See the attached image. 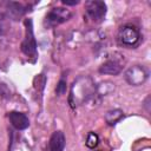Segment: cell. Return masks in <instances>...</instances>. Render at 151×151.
Listing matches in <instances>:
<instances>
[{
	"label": "cell",
	"instance_id": "6da1fadb",
	"mask_svg": "<svg viewBox=\"0 0 151 151\" xmlns=\"http://www.w3.org/2000/svg\"><path fill=\"white\" fill-rule=\"evenodd\" d=\"M94 94H96V86L92 78L88 76H80L73 81L71 86L68 101L72 107H76L85 104Z\"/></svg>",
	"mask_w": 151,
	"mask_h": 151
},
{
	"label": "cell",
	"instance_id": "7a4b0ae2",
	"mask_svg": "<svg viewBox=\"0 0 151 151\" xmlns=\"http://www.w3.org/2000/svg\"><path fill=\"white\" fill-rule=\"evenodd\" d=\"M25 28H26V33H25V39L21 42V51L28 58L35 59L38 55V51H37V41L33 34V25L31 19L25 20Z\"/></svg>",
	"mask_w": 151,
	"mask_h": 151
},
{
	"label": "cell",
	"instance_id": "3957f363",
	"mask_svg": "<svg viewBox=\"0 0 151 151\" xmlns=\"http://www.w3.org/2000/svg\"><path fill=\"white\" fill-rule=\"evenodd\" d=\"M139 39H140L139 31L133 25H124L120 27L118 32V41L122 46L134 47L138 45Z\"/></svg>",
	"mask_w": 151,
	"mask_h": 151
},
{
	"label": "cell",
	"instance_id": "277c9868",
	"mask_svg": "<svg viewBox=\"0 0 151 151\" xmlns=\"http://www.w3.org/2000/svg\"><path fill=\"white\" fill-rule=\"evenodd\" d=\"M149 77V72L144 66L134 65L127 68L124 73V78L127 81V84L132 86H139L145 83V80Z\"/></svg>",
	"mask_w": 151,
	"mask_h": 151
},
{
	"label": "cell",
	"instance_id": "5b68a950",
	"mask_svg": "<svg viewBox=\"0 0 151 151\" xmlns=\"http://www.w3.org/2000/svg\"><path fill=\"white\" fill-rule=\"evenodd\" d=\"M85 13L88 19L94 22H99L105 18L106 14V5L104 1L91 0L85 2Z\"/></svg>",
	"mask_w": 151,
	"mask_h": 151
},
{
	"label": "cell",
	"instance_id": "8992f818",
	"mask_svg": "<svg viewBox=\"0 0 151 151\" xmlns=\"http://www.w3.org/2000/svg\"><path fill=\"white\" fill-rule=\"evenodd\" d=\"M71 15H72L71 12L68 9H66V8H63V7L53 8L45 17V25L47 27L58 26V25L67 21L71 18Z\"/></svg>",
	"mask_w": 151,
	"mask_h": 151
},
{
	"label": "cell",
	"instance_id": "52a82bcc",
	"mask_svg": "<svg viewBox=\"0 0 151 151\" xmlns=\"http://www.w3.org/2000/svg\"><path fill=\"white\" fill-rule=\"evenodd\" d=\"M8 119L11 122L12 126L15 127L17 130H25L29 126V119L22 112L12 111V112L8 113Z\"/></svg>",
	"mask_w": 151,
	"mask_h": 151
},
{
	"label": "cell",
	"instance_id": "ba28073f",
	"mask_svg": "<svg viewBox=\"0 0 151 151\" xmlns=\"http://www.w3.org/2000/svg\"><path fill=\"white\" fill-rule=\"evenodd\" d=\"M50 151H64L65 149V136L61 131H54L50 138L48 144Z\"/></svg>",
	"mask_w": 151,
	"mask_h": 151
},
{
	"label": "cell",
	"instance_id": "9c48e42d",
	"mask_svg": "<svg viewBox=\"0 0 151 151\" xmlns=\"http://www.w3.org/2000/svg\"><path fill=\"white\" fill-rule=\"evenodd\" d=\"M120 71H122V65H120V63H118L117 60H112V59H110V60H106L104 64H101L100 65V67H99V72L101 73V74H111V76H117V74H119L120 73Z\"/></svg>",
	"mask_w": 151,
	"mask_h": 151
},
{
	"label": "cell",
	"instance_id": "30bf717a",
	"mask_svg": "<svg viewBox=\"0 0 151 151\" xmlns=\"http://www.w3.org/2000/svg\"><path fill=\"white\" fill-rule=\"evenodd\" d=\"M7 12H8L9 18H12L14 20H18L19 18H21L25 14L26 9L21 4L9 1V2H7Z\"/></svg>",
	"mask_w": 151,
	"mask_h": 151
},
{
	"label": "cell",
	"instance_id": "8fae6325",
	"mask_svg": "<svg viewBox=\"0 0 151 151\" xmlns=\"http://www.w3.org/2000/svg\"><path fill=\"white\" fill-rule=\"evenodd\" d=\"M124 117V113L122 110L119 109H114V110H111L109 112H106L105 114V120L109 125H114L117 124L122 118Z\"/></svg>",
	"mask_w": 151,
	"mask_h": 151
},
{
	"label": "cell",
	"instance_id": "7c38bea8",
	"mask_svg": "<svg viewBox=\"0 0 151 151\" xmlns=\"http://www.w3.org/2000/svg\"><path fill=\"white\" fill-rule=\"evenodd\" d=\"M98 142H99V138L97 136V133L94 132H90L87 134V138H86V146L90 147V149H94L97 145H98Z\"/></svg>",
	"mask_w": 151,
	"mask_h": 151
},
{
	"label": "cell",
	"instance_id": "4fadbf2b",
	"mask_svg": "<svg viewBox=\"0 0 151 151\" xmlns=\"http://www.w3.org/2000/svg\"><path fill=\"white\" fill-rule=\"evenodd\" d=\"M65 92H66V81H65L64 79H61V80L58 83V85H57L55 93H57L58 96H63V94H65Z\"/></svg>",
	"mask_w": 151,
	"mask_h": 151
},
{
	"label": "cell",
	"instance_id": "5bb4252c",
	"mask_svg": "<svg viewBox=\"0 0 151 151\" xmlns=\"http://www.w3.org/2000/svg\"><path fill=\"white\" fill-rule=\"evenodd\" d=\"M6 28H7V20H6V17L0 13V35L6 31Z\"/></svg>",
	"mask_w": 151,
	"mask_h": 151
},
{
	"label": "cell",
	"instance_id": "9a60e30c",
	"mask_svg": "<svg viewBox=\"0 0 151 151\" xmlns=\"http://www.w3.org/2000/svg\"><path fill=\"white\" fill-rule=\"evenodd\" d=\"M149 101H150V96H147V97H146V99H145V101H144V106H145V109H146V111H147V112H150Z\"/></svg>",
	"mask_w": 151,
	"mask_h": 151
},
{
	"label": "cell",
	"instance_id": "2e32d148",
	"mask_svg": "<svg viewBox=\"0 0 151 151\" xmlns=\"http://www.w3.org/2000/svg\"><path fill=\"white\" fill-rule=\"evenodd\" d=\"M79 1H63V4H65V5H77Z\"/></svg>",
	"mask_w": 151,
	"mask_h": 151
}]
</instances>
